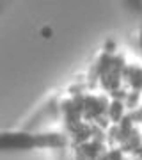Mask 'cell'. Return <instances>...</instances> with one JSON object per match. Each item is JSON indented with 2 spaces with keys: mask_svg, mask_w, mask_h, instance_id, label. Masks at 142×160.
I'll list each match as a JSON object with an SVG mask.
<instances>
[{
  "mask_svg": "<svg viewBox=\"0 0 142 160\" xmlns=\"http://www.w3.org/2000/svg\"><path fill=\"white\" fill-rule=\"evenodd\" d=\"M50 32H51L50 29H45V30H43V34H45V36H50Z\"/></svg>",
  "mask_w": 142,
  "mask_h": 160,
  "instance_id": "6da1fadb",
  "label": "cell"
}]
</instances>
